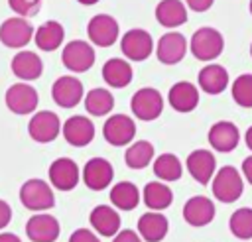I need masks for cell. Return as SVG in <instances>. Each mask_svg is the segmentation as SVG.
<instances>
[{
	"label": "cell",
	"instance_id": "27",
	"mask_svg": "<svg viewBox=\"0 0 252 242\" xmlns=\"http://www.w3.org/2000/svg\"><path fill=\"white\" fill-rule=\"evenodd\" d=\"M102 79L108 87L114 89H124L132 83V65L126 59L120 57H110L102 65Z\"/></svg>",
	"mask_w": 252,
	"mask_h": 242
},
{
	"label": "cell",
	"instance_id": "3",
	"mask_svg": "<svg viewBox=\"0 0 252 242\" xmlns=\"http://www.w3.org/2000/svg\"><path fill=\"white\" fill-rule=\"evenodd\" d=\"M20 201L26 209L45 212L55 207V195L43 179H28L20 187Z\"/></svg>",
	"mask_w": 252,
	"mask_h": 242
},
{
	"label": "cell",
	"instance_id": "26",
	"mask_svg": "<svg viewBox=\"0 0 252 242\" xmlns=\"http://www.w3.org/2000/svg\"><path fill=\"white\" fill-rule=\"evenodd\" d=\"M156 20L159 26L173 30L187 22V6L181 0H161L156 6Z\"/></svg>",
	"mask_w": 252,
	"mask_h": 242
},
{
	"label": "cell",
	"instance_id": "10",
	"mask_svg": "<svg viewBox=\"0 0 252 242\" xmlns=\"http://www.w3.org/2000/svg\"><path fill=\"white\" fill-rule=\"evenodd\" d=\"M83 96H85L83 83L73 75H63V77L55 79V83L51 85V98L61 108L77 106L83 100Z\"/></svg>",
	"mask_w": 252,
	"mask_h": 242
},
{
	"label": "cell",
	"instance_id": "13",
	"mask_svg": "<svg viewBox=\"0 0 252 242\" xmlns=\"http://www.w3.org/2000/svg\"><path fill=\"white\" fill-rule=\"evenodd\" d=\"M187 47H189V43H187V39H185L183 33H179V31H167V33H163L158 39V43H156V55H158L159 63H163V65H175V63H179L185 57Z\"/></svg>",
	"mask_w": 252,
	"mask_h": 242
},
{
	"label": "cell",
	"instance_id": "31",
	"mask_svg": "<svg viewBox=\"0 0 252 242\" xmlns=\"http://www.w3.org/2000/svg\"><path fill=\"white\" fill-rule=\"evenodd\" d=\"M85 108L93 116H106L114 108V96L108 89L94 87L85 96Z\"/></svg>",
	"mask_w": 252,
	"mask_h": 242
},
{
	"label": "cell",
	"instance_id": "36",
	"mask_svg": "<svg viewBox=\"0 0 252 242\" xmlns=\"http://www.w3.org/2000/svg\"><path fill=\"white\" fill-rule=\"evenodd\" d=\"M8 6L20 18H32L41 10V0H8Z\"/></svg>",
	"mask_w": 252,
	"mask_h": 242
},
{
	"label": "cell",
	"instance_id": "4",
	"mask_svg": "<svg viewBox=\"0 0 252 242\" xmlns=\"http://www.w3.org/2000/svg\"><path fill=\"white\" fill-rule=\"evenodd\" d=\"M130 110L134 112V116L138 120H144V122L156 120V118H159V114L163 110V96L154 87H142L132 94Z\"/></svg>",
	"mask_w": 252,
	"mask_h": 242
},
{
	"label": "cell",
	"instance_id": "5",
	"mask_svg": "<svg viewBox=\"0 0 252 242\" xmlns=\"http://www.w3.org/2000/svg\"><path fill=\"white\" fill-rule=\"evenodd\" d=\"M94 47L85 39L69 41L61 51V61L71 73H85L94 65Z\"/></svg>",
	"mask_w": 252,
	"mask_h": 242
},
{
	"label": "cell",
	"instance_id": "12",
	"mask_svg": "<svg viewBox=\"0 0 252 242\" xmlns=\"http://www.w3.org/2000/svg\"><path fill=\"white\" fill-rule=\"evenodd\" d=\"M102 136L110 146H126L134 140L136 136V124L134 118H130L128 114H112L106 118L104 126H102Z\"/></svg>",
	"mask_w": 252,
	"mask_h": 242
},
{
	"label": "cell",
	"instance_id": "21",
	"mask_svg": "<svg viewBox=\"0 0 252 242\" xmlns=\"http://www.w3.org/2000/svg\"><path fill=\"white\" fill-rule=\"evenodd\" d=\"M215 203L205 195H195L183 205V218L191 226H207L215 218Z\"/></svg>",
	"mask_w": 252,
	"mask_h": 242
},
{
	"label": "cell",
	"instance_id": "30",
	"mask_svg": "<svg viewBox=\"0 0 252 242\" xmlns=\"http://www.w3.org/2000/svg\"><path fill=\"white\" fill-rule=\"evenodd\" d=\"M110 203L118 211H132L140 203V191L132 181H118L110 189Z\"/></svg>",
	"mask_w": 252,
	"mask_h": 242
},
{
	"label": "cell",
	"instance_id": "11",
	"mask_svg": "<svg viewBox=\"0 0 252 242\" xmlns=\"http://www.w3.org/2000/svg\"><path fill=\"white\" fill-rule=\"evenodd\" d=\"M6 106L14 112V114H32L37 108V91L28 85V83H14L8 87L6 94H4Z\"/></svg>",
	"mask_w": 252,
	"mask_h": 242
},
{
	"label": "cell",
	"instance_id": "9",
	"mask_svg": "<svg viewBox=\"0 0 252 242\" xmlns=\"http://www.w3.org/2000/svg\"><path fill=\"white\" fill-rule=\"evenodd\" d=\"M61 120L55 112L51 110H39V112H33V116L30 118L28 122V134L33 142H39V144H49L53 142L59 132H61Z\"/></svg>",
	"mask_w": 252,
	"mask_h": 242
},
{
	"label": "cell",
	"instance_id": "43",
	"mask_svg": "<svg viewBox=\"0 0 252 242\" xmlns=\"http://www.w3.org/2000/svg\"><path fill=\"white\" fill-rule=\"evenodd\" d=\"M244 142H246V146H248V150L252 151V126L246 130V134H244Z\"/></svg>",
	"mask_w": 252,
	"mask_h": 242
},
{
	"label": "cell",
	"instance_id": "40",
	"mask_svg": "<svg viewBox=\"0 0 252 242\" xmlns=\"http://www.w3.org/2000/svg\"><path fill=\"white\" fill-rule=\"evenodd\" d=\"M10 220H12V207H10L6 201L0 199V230H2L4 226H8Z\"/></svg>",
	"mask_w": 252,
	"mask_h": 242
},
{
	"label": "cell",
	"instance_id": "2",
	"mask_svg": "<svg viewBox=\"0 0 252 242\" xmlns=\"http://www.w3.org/2000/svg\"><path fill=\"white\" fill-rule=\"evenodd\" d=\"M244 181L236 167L224 165L213 177V195L220 203H234L242 197Z\"/></svg>",
	"mask_w": 252,
	"mask_h": 242
},
{
	"label": "cell",
	"instance_id": "46",
	"mask_svg": "<svg viewBox=\"0 0 252 242\" xmlns=\"http://www.w3.org/2000/svg\"><path fill=\"white\" fill-rule=\"evenodd\" d=\"M250 57H252V43H250Z\"/></svg>",
	"mask_w": 252,
	"mask_h": 242
},
{
	"label": "cell",
	"instance_id": "45",
	"mask_svg": "<svg viewBox=\"0 0 252 242\" xmlns=\"http://www.w3.org/2000/svg\"><path fill=\"white\" fill-rule=\"evenodd\" d=\"M248 8H250V14H252V0H250V4H248Z\"/></svg>",
	"mask_w": 252,
	"mask_h": 242
},
{
	"label": "cell",
	"instance_id": "18",
	"mask_svg": "<svg viewBox=\"0 0 252 242\" xmlns=\"http://www.w3.org/2000/svg\"><path fill=\"white\" fill-rule=\"evenodd\" d=\"M61 132H63V138L67 144H71L75 148H83V146H89L93 142L94 124L91 122V118H87L83 114H75V116L65 120Z\"/></svg>",
	"mask_w": 252,
	"mask_h": 242
},
{
	"label": "cell",
	"instance_id": "17",
	"mask_svg": "<svg viewBox=\"0 0 252 242\" xmlns=\"http://www.w3.org/2000/svg\"><path fill=\"white\" fill-rule=\"evenodd\" d=\"M81 179L79 165L71 157H57L49 165V181L59 191H71Z\"/></svg>",
	"mask_w": 252,
	"mask_h": 242
},
{
	"label": "cell",
	"instance_id": "34",
	"mask_svg": "<svg viewBox=\"0 0 252 242\" xmlns=\"http://www.w3.org/2000/svg\"><path fill=\"white\" fill-rule=\"evenodd\" d=\"M228 228H230V232H232L236 238H240V240H250V238H252V209H248V207L236 209V211L230 214Z\"/></svg>",
	"mask_w": 252,
	"mask_h": 242
},
{
	"label": "cell",
	"instance_id": "19",
	"mask_svg": "<svg viewBox=\"0 0 252 242\" xmlns=\"http://www.w3.org/2000/svg\"><path fill=\"white\" fill-rule=\"evenodd\" d=\"M114 169L104 157H93L83 167V181L91 191H102L112 183Z\"/></svg>",
	"mask_w": 252,
	"mask_h": 242
},
{
	"label": "cell",
	"instance_id": "44",
	"mask_svg": "<svg viewBox=\"0 0 252 242\" xmlns=\"http://www.w3.org/2000/svg\"><path fill=\"white\" fill-rule=\"evenodd\" d=\"M79 4H83V6H94L98 0H77Z\"/></svg>",
	"mask_w": 252,
	"mask_h": 242
},
{
	"label": "cell",
	"instance_id": "16",
	"mask_svg": "<svg viewBox=\"0 0 252 242\" xmlns=\"http://www.w3.org/2000/svg\"><path fill=\"white\" fill-rule=\"evenodd\" d=\"M207 140H209V144H211V148L215 151L228 153V151H232L238 146V142H240V130L236 128L234 122L219 120V122H215L209 128Z\"/></svg>",
	"mask_w": 252,
	"mask_h": 242
},
{
	"label": "cell",
	"instance_id": "14",
	"mask_svg": "<svg viewBox=\"0 0 252 242\" xmlns=\"http://www.w3.org/2000/svg\"><path fill=\"white\" fill-rule=\"evenodd\" d=\"M187 171L191 173V177L201 183V185H209L217 173V157L213 155L211 150H193L187 155Z\"/></svg>",
	"mask_w": 252,
	"mask_h": 242
},
{
	"label": "cell",
	"instance_id": "1",
	"mask_svg": "<svg viewBox=\"0 0 252 242\" xmlns=\"http://www.w3.org/2000/svg\"><path fill=\"white\" fill-rule=\"evenodd\" d=\"M189 49L199 61H215L224 49V37L217 28H199L189 41Z\"/></svg>",
	"mask_w": 252,
	"mask_h": 242
},
{
	"label": "cell",
	"instance_id": "38",
	"mask_svg": "<svg viewBox=\"0 0 252 242\" xmlns=\"http://www.w3.org/2000/svg\"><path fill=\"white\" fill-rule=\"evenodd\" d=\"M112 242H144V240H142V236H140V234H136L134 230L124 228V230H120V232L112 238Z\"/></svg>",
	"mask_w": 252,
	"mask_h": 242
},
{
	"label": "cell",
	"instance_id": "15",
	"mask_svg": "<svg viewBox=\"0 0 252 242\" xmlns=\"http://www.w3.org/2000/svg\"><path fill=\"white\" fill-rule=\"evenodd\" d=\"M59 232V220L49 212H35L26 222V234L32 242H55Z\"/></svg>",
	"mask_w": 252,
	"mask_h": 242
},
{
	"label": "cell",
	"instance_id": "28",
	"mask_svg": "<svg viewBox=\"0 0 252 242\" xmlns=\"http://www.w3.org/2000/svg\"><path fill=\"white\" fill-rule=\"evenodd\" d=\"M65 39V30L59 22L55 20H47L43 22L35 33H33V41L41 51H55Z\"/></svg>",
	"mask_w": 252,
	"mask_h": 242
},
{
	"label": "cell",
	"instance_id": "7",
	"mask_svg": "<svg viewBox=\"0 0 252 242\" xmlns=\"http://www.w3.org/2000/svg\"><path fill=\"white\" fill-rule=\"evenodd\" d=\"M120 51L128 61H146L154 51V39L142 28L128 30L120 37Z\"/></svg>",
	"mask_w": 252,
	"mask_h": 242
},
{
	"label": "cell",
	"instance_id": "35",
	"mask_svg": "<svg viewBox=\"0 0 252 242\" xmlns=\"http://www.w3.org/2000/svg\"><path fill=\"white\" fill-rule=\"evenodd\" d=\"M232 100L242 108H252V73L238 75L230 85Z\"/></svg>",
	"mask_w": 252,
	"mask_h": 242
},
{
	"label": "cell",
	"instance_id": "37",
	"mask_svg": "<svg viewBox=\"0 0 252 242\" xmlns=\"http://www.w3.org/2000/svg\"><path fill=\"white\" fill-rule=\"evenodd\" d=\"M69 242H100V238L89 228H77L69 236Z\"/></svg>",
	"mask_w": 252,
	"mask_h": 242
},
{
	"label": "cell",
	"instance_id": "22",
	"mask_svg": "<svg viewBox=\"0 0 252 242\" xmlns=\"http://www.w3.org/2000/svg\"><path fill=\"white\" fill-rule=\"evenodd\" d=\"M167 102L175 112H191L197 108L199 104V89L197 85L189 83V81H179L175 85H171L169 92H167Z\"/></svg>",
	"mask_w": 252,
	"mask_h": 242
},
{
	"label": "cell",
	"instance_id": "8",
	"mask_svg": "<svg viewBox=\"0 0 252 242\" xmlns=\"http://www.w3.org/2000/svg\"><path fill=\"white\" fill-rule=\"evenodd\" d=\"M120 33L118 22L110 14H96L87 24V35L96 47H110L116 43Z\"/></svg>",
	"mask_w": 252,
	"mask_h": 242
},
{
	"label": "cell",
	"instance_id": "39",
	"mask_svg": "<svg viewBox=\"0 0 252 242\" xmlns=\"http://www.w3.org/2000/svg\"><path fill=\"white\" fill-rule=\"evenodd\" d=\"M213 4L215 0H185V6L191 8L193 12H207Z\"/></svg>",
	"mask_w": 252,
	"mask_h": 242
},
{
	"label": "cell",
	"instance_id": "20",
	"mask_svg": "<svg viewBox=\"0 0 252 242\" xmlns=\"http://www.w3.org/2000/svg\"><path fill=\"white\" fill-rule=\"evenodd\" d=\"M10 69H12V73L22 83H28V81H35V79L41 77V73H43V61H41V57L35 51L22 49V51H18L12 57Z\"/></svg>",
	"mask_w": 252,
	"mask_h": 242
},
{
	"label": "cell",
	"instance_id": "29",
	"mask_svg": "<svg viewBox=\"0 0 252 242\" xmlns=\"http://www.w3.org/2000/svg\"><path fill=\"white\" fill-rule=\"evenodd\" d=\"M142 199L150 211L161 212L173 203V191L163 181H150L142 191Z\"/></svg>",
	"mask_w": 252,
	"mask_h": 242
},
{
	"label": "cell",
	"instance_id": "23",
	"mask_svg": "<svg viewBox=\"0 0 252 242\" xmlns=\"http://www.w3.org/2000/svg\"><path fill=\"white\" fill-rule=\"evenodd\" d=\"M91 226L100 236H116L120 232V214L114 207L108 205H96L89 214Z\"/></svg>",
	"mask_w": 252,
	"mask_h": 242
},
{
	"label": "cell",
	"instance_id": "6",
	"mask_svg": "<svg viewBox=\"0 0 252 242\" xmlns=\"http://www.w3.org/2000/svg\"><path fill=\"white\" fill-rule=\"evenodd\" d=\"M33 26L20 16H12L6 18L0 24V43L12 49H22L24 45H28L33 39Z\"/></svg>",
	"mask_w": 252,
	"mask_h": 242
},
{
	"label": "cell",
	"instance_id": "41",
	"mask_svg": "<svg viewBox=\"0 0 252 242\" xmlns=\"http://www.w3.org/2000/svg\"><path fill=\"white\" fill-rule=\"evenodd\" d=\"M242 173H244V179L252 185V155H248V157L242 161Z\"/></svg>",
	"mask_w": 252,
	"mask_h": 242
},
{
	"label": "cell",
	"instance_id": "25",
	"mask_svg": "<svg viewBox=\"0 0 252 242\" xmlns=\"http://www.w3.org/2000/svg\"><path fill=\"white\" fill-rule=\"evenodd\" d=\"M199 89L207 94H220L228 87V71L219 63H209L199 71Z\"/></svg>",
	"mask_w": 252,
	"mask_h": 242
},
{
	"label": "cell",
	"instance_id": "42",
	"mask_svg": "<svg viewBox=\"0 0 252 242\" xmlns=\"http://www.w3.org/2000/svg\"><path fill=\"white\" fill-rule=\"evenodd\" d=\"M0 242H22V240L12 232H0Z\"/></svg>",
	"mask_w": 252,
	"mask_h": 242
},
{
	"label": "cell",
	"instance_id": "33",
	"mask_svg": "<svg viewBox=\"0 0 252 242\" xmlns=\"http://www.w3.org/2000/svg\"><path fill=\"white\" fill-rule=\"evenodd\" d=\"M152 169H154V175L158 179H161L163 183L177 181L181 177V173H183V165H181V161H179V157L175 153H161V155H158L154 159Z\"/></svg>",
	"mask_w": 252,
	"mask_h": 242
},
{
	"label": "cell",
	"instance_id": "32",
	"mask_svg": "<svg viewBox=\"0 0 252 242\" xmlns=\"http://www.w3.org/2000/svg\"><path fill=\"white\" fill-rule=\"evenodd\" d=\"M154 159V144L148 140H138L128 146L124 153V161L130 169H144Z\"/></svg>",
	"mask_w": 252,
	"mask_h": 242
},
{
	"label": "cell",
	"instance_id": "24",
	"mask_svg": "<svg viewBox=\"0 0 252 242\" xmlns=\"http://www.w3.org/2000/svg\"><path fill=\"white\" fill-rule=\"evenodd\" d=\"M167 230H169V222L158 211H148L138 218V234L146 242H161Z\"/></svg>",
	"mask_w": 252,
	"mask_h": 242
}]
</instances>
